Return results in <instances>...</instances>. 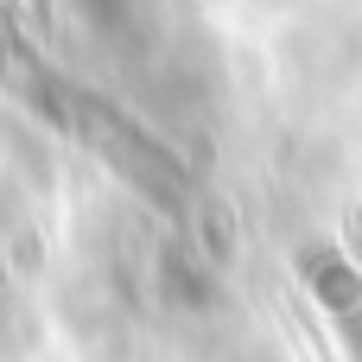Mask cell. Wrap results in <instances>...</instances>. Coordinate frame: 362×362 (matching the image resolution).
<instances>
[{
	"instance_id": "6da1fadb",
	"label": "cell",
	"mask_w": 362,
	"mask_h": 362,
	"mask_svg": "<svg viewBox=\"0 0 362 362\" xmlns=\"http://www.w3.org/2000/svg\"><path fill=\"white\" fill-rule=\"evenodd\" d=\"M299 274H305L312 299L325 305V318L337 325L344 356L362 362V267L350 255H337V248H305L299 255Z\"/></svg>"
},
{
	"instance_id": "7a4b0ae2",
	"label": "cell",
	"mask_w": 362,
	"mask_h": 362,
	"mask_svg": "<svg viewBox=\"0 0 362 362\" xmlns=\"http://www.w3.org/2000/svg\"><path fill=\"white\" fill-rule=\"evenodd\" d=\"M76 6H83V13H95V19H121V6H127V0H76Z\"/></svg>"
}]
</instances>
